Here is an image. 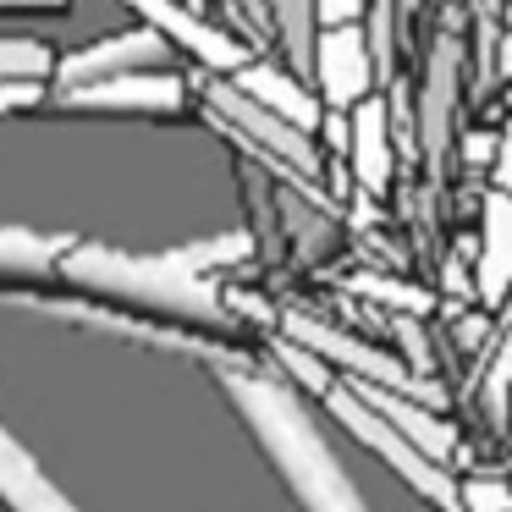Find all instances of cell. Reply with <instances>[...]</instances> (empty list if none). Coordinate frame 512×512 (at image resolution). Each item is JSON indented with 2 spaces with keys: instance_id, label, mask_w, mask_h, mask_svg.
Wrapping results in <instances>:
<instances>
[{
  "instance_id": "6da1fadb",
  "label": "cell",
  "mask_w": 512,
  "mask_h": 512,
  "mask_svg": "<svg viewBox=\"0 0 512 512\" xmlns=\"http://www.w3.org/2000/svg\"><path fill=\"white\" fill-rule=\"evenodd\" d=\"M215 375H221L226 402L254 430V441L265 446L270 468L298 496L303 512H369V501L358 496L347 468L336 463L331 441H325L320 424L309 419V408L298 402L292 380H276L254 364H232V369H215Z\"/></svg>"
},
{
  "instance_id": "7a4b0ae2",
  "label": "cell",
  "mask_w": 512,
  "mask_h": 512,
  "mask_svg": "<svg viewBox=\"0 0 512 512\" xmlns=\"http://www.w3.org/2000/svg\"><path fill=\"white\" fill-rule=\"evenodd\" d=\"M61 276L94 298L133 303L155 320H193V325H232V298L204 270L182 265L177 254H127L105 243H72Z\"/></svg>"
},
{
  "instance_id": "3957f363",
  "label": "cell",
  "mask_w": 512,
  "mask_h": 512,
  "mask_svg": "<svg viewBox=\"0 0 512 512\" xmlns=\"http://www.w3.org/2000/svg\"><path fill=\"white\" fill-rule=\"evenodd\" d=\"M204 116H210V122L221 127L237 149H248L259 166H270V177H276V182L309 193V199H331V193L320 188V149H314V138L303 133L298 122L276 116L270 105H259L254 94H243L232 78L204 83Z\"/></svg>"
},
{
  "instance_id": "277c9868",
  "label": "cell",
  "mask_w": 512,
  "mask_h": 512,
  "mask_svg": "<svg viewBox=\"0 0 512 512\" xmlns=\"http://www.w3.org/2000/svg\"><path fill=\"white\" fill-rule=\"evenodd\" d=\"M325 408H331V413H336V424H342V430L353 435V441H364L369 452H375L380 463H386L391 474H397L402 485L413 490V496H424L435 512H463V485L452 479V468L435 463V457L424 452V446H413L391 419H380V413L369 408V402L358 397V391L347 386V380H336V386L325 391Z\"/></svg>"
},
{
  "instance_id": "5b68a950",
  "label": "cell",
  "mask_w": 512,
  "mask_h": 512,
  "mask_svg": "<svg viewBox=\"0 0 512 512\" xmlns=\"http://www.w3.org/2000/svg\"><path fill=\"white\" fill-rule=\"evenodd\" d=\"M276 331H281V336H292V342H303V347H314V353H320L342 380H364V386H391V391H408V397L430 402V408H446V386H441V380L413 375L402 353H386V347L364 342V336H353L347 325H331V320H320V314L287 309V314L276 320Z\"/></svg>"
},
{
  "instance_id": "8992f818",
  "label": "cell",
  "mask_w": 512,
  "mask_h": 512,
  "mask_svg": "<svg viewBox=\"0 0 512 512\" xmlns=\"http://www.w3.org/2000/svg\"><path fill=\"white\" fill-rule=\"evenodd\" d=\"M61 111H138V116H177L188 105V83L171 67H144V72H116V78H94L78 89H56Z\"/></svg>"
},
{
  "instance_id": "52a82bcc",
  "label": "cell",
  "mask_w": 512,
  "mask_h": 512,
  "mask_svg": "<svg viewBox=\"0 0 512 512\" xmlns=\"http://www.w3.org/2000/svg\"><path fill=\"white\" fill-rule=\"evenodd\" d=\"M457 83H463V39L441 34L424 61L419 83V155L430 166V177H441L446 155H452V122H457Z\"/></svg>"
},
{
  "instance_id": "ba28073f",
  "label": "cell",
  "mask_w": 512,
  "mask_h": 512,
  "mask_svg": "<svg viewBox=\"0 0 512 512\" xmlns=\"http://www.w3.org/2000/svg\"><path fill=\"white\" fill-rule=\"evenodd\" d=\"M309 78L320 89L325 111H353V105H364L375 94V50H369V34L358 23L320 28Z\"/></svg>"
},
{
  "instance_id": "9c48e42d",
  "label": "cell",
  "mask_w": 512,
  "mask_h": 512,
  "mask_svg": "<svg viewBox=\"0 0 512 512\" xmlns=\"http://www.w3.org/2000/svg\"><path fill=\"white\" fill-rule=\"evenodd\" d=\"M122 6H133V12L144 17V23L155 28L171 50H188L199 67L221 72V78H232L237 67H248V45H237L226 28L204 23V17L188 12L182 0H122Z\"/></svg>"
},
{
  "instance_id": "30bf717a",
  "label": "cell",
  "mask_w": 512,
  "mask_h": 512,
  "mask_svg": "<svg viewBox=\"0 0 512 512\" xmlns=\"http://www.w3.org/2000/svg\"><path fill=\"white\" fill-rule=\"evenodd\" d=\"M171 45L155 34L149 23L127 28V34H111V39H94L83 45L78 56L56 61V78L61 89H78V83H94V78H116V72H144V67H166Z\"/></svg>"
},
{
  "instance_id": "8fae6325",
  "label": "cell",
  "mask_w": 512,
  "mask_h": 512,
  "mask_svg": "<svg viewBox=\"0 0 512 512\" xmlns=\"http://www.w3.org/2000/svg\"><path fill=\"white\" fill-rule=\"evenodd\" d=\"M353 133H347V166H353V188L380 199L397 177V133H391V105L369 94L364 105L347 111Z\"/></svg>"
},
{
  "instance_id": "7c38bea8",
  "label": "cell",
  "mask_w": 512,
  "mask_h": 512,
  "mask_svg": "<svg viewBox=\"0 0 512 512\" xmlns=\"http://www.w3.org/2000/svg\"><path fill=\"white\" fill-rule=\"evenodd\" d=\"M347 386H353L358 397H364L369 408L380 413V419L397 424V430L408 435L413 446H424L435 463L452 468V457H457V430H452V419H446L441 408H430V402L408 397V391H391V386H364V380H347Z\"/></svg>"
},
{
  "instance_id": "4fadbf2b",
  "label": "cell",
  "mask_w": 512,
  "mask_h": 512,
  "mask_svg": "<svg viewBox=\"0 0 512 512\" xmlns=\"http://www.w3.org/2000/svg\"><path fill=\"white\" fill-rule=\"evenodd\" d=\"M474 292L485 309H501L512 292V193L490 188L479 210V259H474Z\"/></svg>"
},
{
  "instance_id": "5bb4252c",
  "label": "cell",
  "mask_w": 512,
  "mask_h": 512,
  "mask_svg": "<svg viewBox=\"0 0 512 512\" xmlns=\"http://www.w3.org/2000/svg\"><path fill=\"white\" fill-rule=\"evenodd\" d=\"M0 507L6 512H78L61 496V485H50V474L23 452V441L6 424H0Z\"/></svg>"
},
{
  "instance_id": "9a60e30c",
  "label": "cell",
  "mask_w": 512,
  "mask_h": 512,
  "mask_svg": "<svg viewBox=\"0 0 512 512\" xmlns=\"http://www.w3.org/2000/svg\"><path fill=\"white\" fill-rule=\"evenodd\" d=\"M232 83L243 94H254L259 105H270L276 116L298 122L303 133H314V127L325 122V105L309 94V83H303L298 72H281V67H270V61H248V67L232 72Z\"/></svg>"
},
{
  "instance_id": "2e32d148",
  "label": "cell",
  "mask_w": 512,
  "mask_h": 512,
  "mask_svg": "<svg viewBox=\"0 0 512 512\" xmlns=\"http://www.w3.org/2000/svg\"><path fill=\"white\" fill-rule=\"evenodd\" d=\"M72 237L61 232H28V226H0V281H39L61 270Z\"/></svg>"
},
{
  "instance_id": "e0dca14e",
  "label": "cell",
  "mask_w": 512,
  "mask_h": 512,
  "mask_svg": "<svg viewBox=\"0 0 512 512\" xmlns=\"http://www.w3.org/2000/svg\"><path fill=\"white\" fill-rule=\"evenodd\" d=\"M270 34L292 56V72H314L320 45V0H270Z\"/></svg>"
},
{
  "instance_id": "ac0fdd59",
  "label": "cell",
  "mask_w": 512,
  "mask_h": 512,
  "mask_svg": "<svg viewBox=\"0 0 512 512\" xmlns=\"http://www.w3.org/2000/svg\"><path fill=\"white\" fill-rule=\"evenodd\" d=\"M479 408H485L490 430H512V342L490 347L485 369H479Z\"/></svg>"
},
{
  "instance_id": "d6986e66",
  "label": "cell",
  "mask_w": 512,
  "mask_h": 512,
  "mask_svg": "<svg viewBox=\"0 0 512 512\" xmlns=\"http://www.w3.org/2000/svg\"><path fill=\"white\" fill-rule=\"evenodd\" d=\"M270 353H276V364H281V375L292 380L298 391H314V397H325V391L336 386V369L325 364L314 347H303V342H292V336H270Z\"/></svg>"
},
{
  "instance_id": "ffe728a7",
  "label": "cell",
  "mask_w": 512,
  "mask_h": 512,
  "mask_svg": "<svg viewBox=\"0 0 512 512\" xmlns=\"http://www.w3.org/2000/svg\"><path fill=\"white\" fill-rule=\"evenodd\" d=\"M353 292L358 298H369V303H386V309H397V314H430V292L424 287H413V281H397V276H375V270H358L353 276Z\"/></svg>"
},
{
  "instance_id": "44dd1931",
  "label": "cell",
  "mask_w": 512,
  "mask_h": 512,
  "mask_svg": "<svg viewBox=\"0 0 512 512\" xmlns=\"http://www.w3.org/2000/svg\"><path fill=\"white\" fill-rule=\"evenodd\" d=\"M171 254L182 259V265H193V270H221V265H243L248 254H254V237L248 232H226V237H204V243H182V248H171Z\"/></svg>"
},
{
  "instance_id": "7402d4cb",
  "label": "cell",
  "mask_w": 512,
  "mask_h": 512,
  "mask_svg": "<svg viewBox=\"0 0 512 512\" xmlns=\"http://www.w3.org/2000/svg\"><path fill=\"white\" fill-rule=\"evenodd\" d=\"M50 72H56L50 45H39V39H0V83H12V78H50Z\"/></svg>"
},
{
  "instance_id": "603a6c76",
  "label": "cell",
  "mask_w": 512,
  "mask_h": 512,
  "mask_svg": "<svg viewBox=\"0 0 512 512\" xmlns=\"http://www.w3.org/2000/svg\"><path fill=\"white\" fill-rule=\"evenodd\" d=\"M391 331H397V347H402V358H408L413 375L435 380V358H430V342H424V331H419V314H397Z\"/></svg>"
},
{
  "instance_id": "cb8c5ba5",
  "label": "cell",
  "mask_w": 512,
  "mask_h": 512,
  "mask_svg": "<svg viewBox=\"0 0 512 512\" xmlns=\"http://www.w3.org/2000/svg\"><path fill=\"white\" fill-rule=\"evenodd\" d=\"M463 512H512V479H468Z\"/></svg>"
},
{
  "instance_id": "d4e9b609",
  "label": "cell",
  "mask_w": 512,
  "mask_h": 512,
  "mask_svg": "<svg viewBox=\"0 0 512 512\" xmlns=\"http://www.w3.org/2000/svg\"><path fill=\"white\" fill-rule=\"evenodd\" d=\"M39 100H45V78H12V83H0V116L34 111Z\"/></svg>"
},
{
  "instance_id": "484cf974",
  "label": "cell",
  "mask_w": 512,
  "mask_h": 512,
  "mask_svg": "<svg viewBox=\"0 0 512 512\" xmlns=\"http://www.w3.org/2000/svg\"><path fill=\"white\" fill-rule=\"evenodd\" d=\"M490 177H496V188L512 193V122L496 133V160H490Z\"/></svg>"
},
{
  "instance_id": "4316f807",
  "label": "cell",
  "mask_w": 512,
  "mask_h": 512,
  "mask_svg": "<svg viewBox=\"0 0 512 512\" xmlns=\"http://www.w3.org/2000/svg\"><path fill=\"white\" fill-rule=\"evenodd\" d=\"M364 6H369V0H320V23H325V28L358 23V17H364Z\"/></svg>"
},
{
  "instance_id": "83f0119b",
  "label": "cell",
  "mask_w": 512,
  "mask_h": 512,
  "mask_svg": "<svg viewBox=\"0 0 512 512\" xmlns=\"http://www.w3.org/2000/svg\"><path fill=\"white\" fill-rule=\"evenodd\" d=\"M463 160L490 166V160H496V138H490V133H463Z\"/></svg>"
},
{
  "instance_id": "f1b7e54d",
  "label": "cell",
  "mask_w": 512,
  "mask_h": 512,
  "mask_svg": "<svg viewBox=\"0 0 512 512\" xmlns=\"http://www.w3.org/2000/svg\"><path fill=\"white\" fill-rule=\"evenodd\" d=\"M441 281H446V292H452V298H468V292H474V281H468V270H463V259H446V270H441Z\"/></svg>"
},
{
  "instance_id": "f546056e",
  "label": "cell",
  "mask_w": 512,
  "mask_h": 512,
  "mask_svg": "<svg viewBox=\"0 0 512 512\" xmlns=\"http://www.w3.org/2000/svg\"><path fill=\"white\" fill-rule=\"evenodd\" d=\"M452 336H457V347H479L485 342V320H457Z\"/></svg>"
},
{
  "instance_id": "4dcf8cb0",
  "label": "cell",
  "mask_w": 512,
  "mask_h": 512,
  "mask_svg": "<svg viewBox=\"0 0 512 512\" xmlns=\"http://www.w3.org/2000/svg\"><path fill=\"white\" fill-rule=\"evenodd\" d=\"M496 61H501V78H512V28L501 34V45H496Z\"/></svg>"
},
{
  "instance_id": "1f68e13d",
  "label": "cell",
  "mask_w": 512,
  "mask_h": 512,
  "mask_svg": "<svg viewBox=\"0 0 512 512\" xmlns=\"http://www.w3.org/2000/svg\"><path fill=\"white\" fill-rule=\"evenodd\" d=\"M0 6H28V12H56V6H67V0H0Z\"/></svg>"
},
{
  "instance_id": "d6a6232c",
  "label": "cell",
  "mask_w": 512,
  "mask_h": 512,
  "mask_svg": "<svg viewBox=\"0 0 512 512\" xmlns=\"http://www.w3.org/2000/svg\"><path fill=\"white\" fill-rule=\"evenodd\" d=\"M507 28H512V0H507Z\"/></svg>"
},
{
  "instance_id": "836d02e7",
  "label": "cell",
  "mask_w": 512,
  "mask_h": 512,
  "mask_svg": "<svg viewBox=\"0 0 512 512\" xmlns=\"http://www.w3.org/2000/svg\"><path fill=\"white\" fill-rule=\"evenodd\" d=\"M507 435H512V430H507Z\"/></svg>"
}]
</instances>
